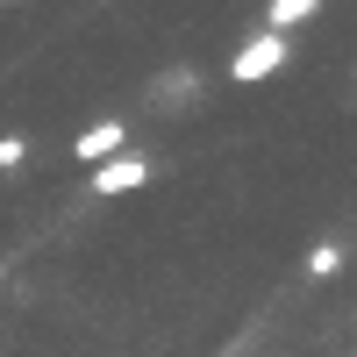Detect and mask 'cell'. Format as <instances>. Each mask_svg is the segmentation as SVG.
<instances>
[{"instance_id":"1","label":"cell","mask_w":357,"mask_h":357,"mask_svg":"<svg viewBox=\"0 0 357 357\" xmlns=\"http://www.w3.org/2000/svg\"><path fill=\"white\" fill-rule=\"evenodd\" d=\"M286 57H293V43H286V36H272V29H257V36H243V43H236L229 79H236V86H264L272 72H286Z\"/></svg>"},{"instance_id":"2","label":"cell","mask_w":357,"mask_h":357,"mask_svg":"<svg viewBox=\"0 0 357 357\" xmlns=\"http://www.w3.org/2000/svg\"><path fill=\"white\" fill-rule=\"evenodd\" d=\"M158 178V158H143V151H114L107 165H93V200H122L136 186H151Z\"/></svg>"},{"instance_id":"3","label":"cell","mask_w":357,"mask_h":357,"mask_svg":"<svg viewBox=\"0 0 357 357\" xmlns=\"http://www.w3.org/2000/svg\"><path fill=\"white\" fill-rule=\"evenodd\" d=\"M122 143H129V122H122V114H107V122L79 129V143H72V165H86V172H93V165H107L114 151H122Z\"/></svg>"},{"instance_id":"4","label":"cell","mask_w":357,"mask_h":357,"mask_svg":"<svg viewBox=\"0 0 357 357\" xmlns=\"http://www.w3.org/2000/svg\"><path fill=\"white\" fill-rule=\"evenodd\" d=\"M193 93H200V72H193V65H178V72H158V79H151V107H158V114H186Z\"/></svg>"},{"instance_id":"5","label":"cell","mask_w":357,"mask_h":357,"mask_svg":"<svg viewBox=\"0 0 357 357\" xmlns=\"http://www.w3.org/2000/svg\"><path fill=\"white\" fill-rule=\"evenodd\" d=\"M321 15V0H264V29L272 36H293L301 22H314Z\"/></svg>"},{"instance_id":"6","label":"cell","mask_w":357,"mask_h":357,"mask_svg":"<svg viewBox=\"0 0 357 357\" xmlns=\"http://www.w3.org/2000/svg\"><path fill=\"white\" fill-rule=\"evenodd\" d=\"M343 257H350V250H343V236H321V243L307 250V264H301V279H314V286H321V279H336V272H343Z\"/></svg>"},{"instance_id":"7","label":"cell","mask_w":357,"mask_h":357,"mask_svg":"<svg viewBox=\"0 0 357 357\" xmlns=\"http://www.w3.org/2000/svg\"><path fill=\"white\" fill-rule=\"evenodd\" d=\"M29 165V136H0V172H22Z\"/></svg>"},{"instance_id":"8","label":"cell","mask_w":357,"mask_h":357,"mask_svg":"<svg viewBox=\"0 0 357 357\" xmlns=\"http://www.w3.org/2000/svg\"><path fill=\"white\" fill-rule=\"evenodd\" d=\"M0 8H8V0H0Z\"/></svg>"}]
</instances>
